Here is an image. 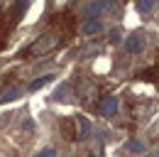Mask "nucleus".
I'll return each mask as SVG.
<instances>
[{"label":"nucleus","instance_id":"2","mask_svg":"<svg viewBox=\"0 0 159 157\" xmlns=\"http://www.w3.org/2000/svg\"><path fill=\"white\" fill-rule=\"evenodd\" d=\"M74 93L81 98V103H93L96 98H98V86H96V81H91V78H79L76 81V86H74Z\"/></svg>","mask_w":159,"mask_h":157},{"label":"nucleus","instance_id":"14","mask_svg":"<svg viewBox=\"0 0 159 157\" xmlns=\"http://www.w3.org/2000/svg\"><path fill=\"white\" fill-rule=\"evenodd\" d=\"M127 150L135 152V155H142V152H144V145H142L139 140H130V142H127Z\"/></svg>","mask_w":159,"mask_h":157},{"label":"nucleus","instance_id":"11","mask_svg":"<svg viewBox=\"0 0 159 157\" xmlns=\"http://www.w3.org/2000/svg\"><path fill=\"white\" fill-rule=\"evenodd\" d=\"M61 125V135L66 140H76V130H74V118H61L59 120Z\"/></svg>","mask_w":159,"mask_h":157},{"label":"nucleus","instance_id":"1","mask_svg":"<svg viewBox=\"0 0 159 157\" xmlns=\"http://www.w3.org/2000/svg\"><path fill=\"white\" fill-rule=\"evenodd\" d=\"M59 44H61L59 32H44V35H39V37L22 52V57H44V54H52Z\"/></svg>","mask_w":159,"mask_h":157},{"label":"nucleus","instance_id":"8","mask_svg":"<svg viewBox=\"0 0 159 157\" xmlns=\"http://www.w3.org/2000/svg\"><path fill=\"white\" fill-rule=\"evenodd\" d=\"M81 32H83L86 37H96V35H100V32H103V22H100V20H96V17H88L86 22H83Z\"/></svg>","mask_w":159,"mask_h":157},{"label":"nucleus","instance_id":"5","mask_svg":"<svg viewBox=\"0 0 159 157\" xmlns=\"http://www.w3.org/2000/svg\"><path fill=\"white\" fill-rule=\"evenodd\" d=\"M27 7H30V0H15L12 7H10V15H7L10 25H17V22L22 20V15L27 12Z\"/></svg>","mask_w":159,"mask_h":157},{"label":"nucleus","instance_id":"9","mask_svg":"<svg viewBox=\"0 0 159 157\" xmlns=\"http://www.w3.org/2000/svg\"><path fill=\"white\" fill-rule=\"evenodd\" d=\"M100 113H103L105 118L115 116V113H118V98H115V96H108L103 103H100Z\"/></svg>","mask_w":159,"mask_h":157},{"label":"nucleus","instance_id":"15","mask_svg":"<svg viewBox=\"0 0 159 157\" xmlns=\"http://www.w3.org/2000/svg\"><path fill=\"white\" fill-rule=\"evenodd\" d=\"M34 157H57V150H54V147H44V150H39Z\"/></svg>","mask_w":159,"mask_h":157},{"label":"nucleus","instance_id":"13","mask_svg":"<svg viewBox=\"0 0 159 157\" xmlns=\"http://www.w3.org/2000/svg\"><path fill=\"white\" fill-rule=\"evenodd\" d=\"M22 96V88L20 86H10L5 93H0V103H10V101H15V98Z\"/></svg>","mask_w":159,"mask_h":157},{"label":"nucleus","instance_id":"17","mask_svg":"<svg viewBox=\"0 0 159 157\" xmlns=\"http://www.w3.org/2000/svg\"><path fill=\"white\" fill-rule=\"evenodd\" d=\"M0 10H2V2H0Z\"/></svg>","mask_w":159,"mask_h":157},{"label":"nucleus","instance_id":"10","mask_svg":"<svg viewBox=\"0 0 159 157\" xmlns=\"http://www.w3.org/2000/svg\"><path fill=\"white\" fill-rule=\"evenodd\" d=\"M159 0H135V7H137L139 15H152L157 10Z\"/></svg>","mask_w":159,"mask_h":157},{"label":"nucleus","instance_id":"16","mask_svg":"<svg viewBox=\"0 0 159 157\" xmlns=\"http://www.w3.org/2000/svg\"><path fill=\"white\" fill-rule=\"evenodd\" d=\"M110 42H120V32H118V30L110 32Z\"/></svg>","mask_w":159,"mask_h":157},{"label":"nucleus","instance_id":"3","mask_svg":"<svg viewBox=\"0 0 159 157\" xmlns=\"http://www.w3.org/2000/svg\"><path fill=\"white\" fill-rule=\"evenodd\" d=\"M120 7L115 0H96V2H91L88 5V10H86V15L88 17H96L98 20L100 15H108V17H113V15H118Z\"/></svg>","mask_w":159,"mask_h":157},{"label":"nucleus","instance_id":"18","mask_svg":"<svg viewBox=\"0 0 159 157\" xmlns=\"http://www.w3.org/2000/svg\"><path fill=\"white\" fill-rule=\"evenodd\" d=\"M157 157H159V152H157Z\"/></svg>","mask_w":159,"mask_h":157},{"label":"nucleus","instance_id":"6","mask_svg":"<svg viewBox=\"0 0 159 157\" xmlns=\"http://www.w3.org/2000/svg\"><path fill=\"white\" fill-rule=\"evenodd\" d=\"M74 125H76V140H86L91 135V120L86 116H74Z\"/></svg>","mask_w":159,"mask_h":157},{"label":"nucleus","instance_id":"7","mask_svg":"<svg viewBox=\"0 0 159 157\" xmlns=\"http://www.w3.org/2000/svg\"><path fill=\"white\" fill-rule=\"evenodd\" d=\"M54 101H59V103H66V101H71L74 98V83H69V81H64L61 86H57V91H54Z\"/></svg>","mask_w":159,"mask_h":157},{"label":"nucleus","instance_id":"4","mask_svg":"<svg viewBox=\"0 0 159 157\" xmlns=\"http://www.w3.org/2000/svg\"><path fill=\"white\" fill-rule=\"evenodd\" d=\"M144 47H147V39L142 32H130L127 37H125V49L130 52V54H139V52H144Z\"/></svg>","mask_w":159,"mask_h":157},{"label":"nucleus","instance_id":"12","mask_svg":"<svg viewBox=\"0 0 159 157\" xmlns=\"http://www.w3.org/2000/svg\"><path fill=\"white\" fill-rule=\"evenodd\" d=\"M54 78H57L54 74H44V76H39L37 81H32V83H30V91H32V93H34V91H39V88H44V86H49Z\"/></svg>","mask_w":159,"mask_h":157}]
</instances>
